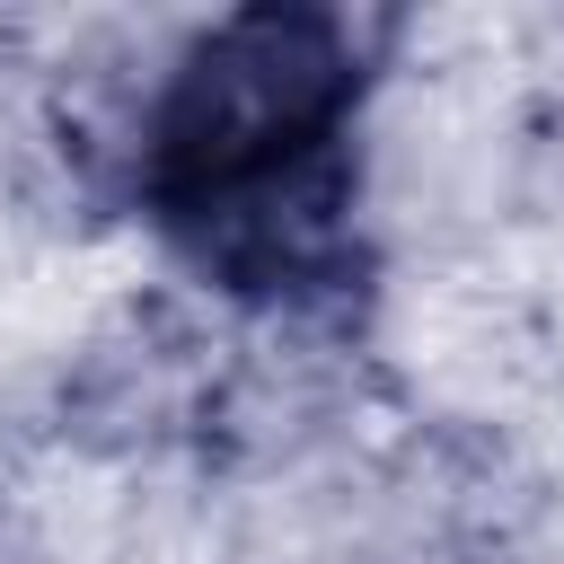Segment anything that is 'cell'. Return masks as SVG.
Here are the masks:
<instances>
[{
    "mask_svg": "<svg viewBox=\"0 0 564 564\" xmlns=\"http://www.w3.org/2000/svg\"><path fill=\"white\" fill-rule=\"evenodd\" d=\"M370 26L344 9H229L159 79L132 194L229 291L308 300L352 273V106Z\"/></svg>",
    "mask_w": 564,
    "mask_h": 564,
    "instance_id": "obj_1",
    "label": "cell"
}]
</instances>
